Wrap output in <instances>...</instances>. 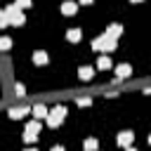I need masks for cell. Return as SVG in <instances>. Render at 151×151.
Here are the masks:
<instances>
[{
	"label": "cell",
	"instance_id": "6da1fadb",
	"mask_svg": "<svg viewBox=\"0 0 151 151\" xmlns=\"http://www.w3.org/2000/svg\"><path fill=\"white\" fill-rule=\"evenodd\" d=\"M118 47V40L113 38V35H109V33H104V35H99V38H94L92 40V50H97V52H113Z\"/></svg>",
	"mask_w": 151,
	"mask_h": 151
},
{
	"label": "cell",
	"instance_id": "7a4b0ae2",
	"mask_svg": "<svg viewBox=\"0 0 151 151\" xmlns=\"http://www.w3.org/2000/svg\"><path fill=\"white\" fill-rule=\"evenodd\" d=\"M64 118H66V109H64V106H54V109H50V113H47V125H50V127H59V125L64 123Z\"/></svg>",
	"mask_w": 151,
	"mask_h": 151
},
{
	"label": "cell",
	"instance_id": "3957f363",
	"mask_svg": "<svg viewBox=\"0 0 151 151\" xmlns=\"http://www.w3.org/2000/svg\"><path fill=\"white\" fill-rule=\"evenodd\" d=\"M127 76H132V66L130 64H118L116 66V80H125Z\"/></svg>",
	"mask_w": 151,
	"mask_h": 151
},
{
	"label": "cell",
	"instance_id": "277c9868",
	"mask_svg": "<svg viewBox=\"0 0 151 151\" xmlns=\"http://www.w3.org/2000/svg\"><path fill=\"white\" fill-rule=\"evenodd\" d=\"M76 12H78V2H73V0H66V2L61 5V14L71 17V14H76Z\"/></svg>",
	"mask_w": 151,
	"mask_h": 151
},
{
	"label": "cell",
	"instance_id": "5b68a950",
	"mask_svg": "<svg viewBox=\"0 0 151 151\" xmlns=\"http://www.w3.org/2000/svg\"><path fill=\"white\" fill-rule=\"evenodd\" d=\"M78 76H80V80H83V83H87V80H92L94 68H92V66H83V68L78 71Z\"/></svg>",
	"mask_w": 151,
	"mask_h": 151
},
{
	"label": "cell",
	"instance_id": "8992f818",
	"mask_svg": "<svg viewBox=\"0 0 151 151\" xmlns=\"http://www.w3.org/2000/svg\"><path fill=\"white\" fill-rule=\"evenodd\" d=\"M31 113H33V118H47V106H42V104H35L33 109H31Z\"/></svg>",
	"mask_w": 151,
	"mask_h": 151
},
{
	"label": "cell",
	"instance_id": "52a82bcc",
	"mask_svg": "<svg viewBox=\"0 0 151 151\" xmlns=\"http://www.w3.org/2000/svg\"><path fill=\"white\" fill-rule=\"evenodd\" d=\"M132 139H134V134H132V132H127V130L118 134V144H120V146H130V144H132Z\"/></svg>",
	"mask_w": 151,
	"mask_h": 151
},
{
	"label": "cell",
	"instance_id": "ba28073f",
	"mask_svg": "<svg viewBox=\"0 0 151 151\" xmlns=\"http://www.w3.org/2000/svg\"><path fill=\"white\" fill-rule=\"evenodd\" d=\"M80 35H83L80 28H68V31H66V40H68V42H78Z\"/></svg>",
	"mask_w": 151,
	"mask_h": 151
},
{
	"label": "cell",
	"instance_id": "9c48e42d",
	"mask_svg": "<svg viewBox=\"0 0 151 151\" xmlns=\"http://www.w3.org/2000/svg\"><path fill=\"white\" fill-rule=\"evenodd\" d=\"M26 113H28V109H24V106H19V109H9V118H12V120H21Z\"/></svg>",
	"mask_w": 151,
	"mask_h": 151
},
{
	"label": "cell",
	"instance_id": "30bf717a",
	"mask_svg": "<svg viewBox=\"0 0 151 151\" xmlns=\"http://www.w3.org/2000/svg\"><path fill=\"white\" fill-rule=\"evenodd\" d=\"M38 132H40V118L26 123V134H38Z\"/></svg>",
	"mask_w": 151,
	"mask_h": 151
},
{
	"label": "cell",
	"instance_id": "8fae6325",
	"mask_svg": "<svg viewBox=\"0 0 151 151\" xmlns=\"http://www.w3.org/2000/svg\"><path fill=\"white\" fill-rule=\"evenodd\" d=\"M33 61H35L38 66L47 64V52H42V50H35V52H33Z\"/></svg>",
	"mask_w": 151,
	"mask_h": 151
},
{
	"label": "cell",
	"instance_id": "7c38bea8",
	"mask_svg": "<svg viewBox=\"0 0 151 151\" xmlns=\"http://www.w3.org/2000/svg\"><path fill=\"white\" fill-rule=\"evenodd\" d=\"M24 21H26V17L21 14V9H19L17 14H12V17H9V24H12V26H24Z\"/></svg>",
	"mask_w": 151,
	"mask_h": 151
},
{
	"label": "cell",
	"instance_id": "4fadbf2b",
	"mask_svg": "<svg viewBox=\"0 0 151 151\" xmlns=\"http://www.w3.org/2000/svg\"><path fill=\"white\" fill-rule=\"evenodd\" d=\"M97 68H101V71H106V68H111V59L106 57V52L97 59Z\"/></svg>",
	"mask_w": 151,
	"mask_h": 151
},
{
	"label": "cell",
	"instance_id": "5bb4252c",
	"mask_svg": "<svg viewBox=\"0 0 151 151\" xmlns=\"http://www.w3.org/2000/svg\"><path fill=\"white\" fill-rule=\"evenodd\" d=\"M106 33H109V35H113V38H118V35L123 33V26H120V24H109Z\"/></svg>",
	"mask_w": 151,
	"mask_h": 151
},
{
	"label": "cell",
	"instance_id": "9a60e30c",
	"mask_svg": "<svg viewBox=\"0 0 151 151\" xmlns=\"http://www.w3.org/2000/svg\"><path fill=\"white\" fill-rule=\"evenodd\" d=\"M9 47H12V38L2 35V38H0V50H9Z\"/></svg>",
	"mask_w": 151,
	"mask_h": 151
},
{
	"label": "cell",
	"instance_id": "2e32d148",
	"mask_svg": "<svg viewBox=\"0 0 151 151\" xmlns=\"http://www.w3.org/2000/svg\"><path fill=\"white\" fill-rule=\"evenodd\" d=\"M97 146H99V142H97V139H92V137H90V139H85V149H87V151H92V149H97Z\"/></svg>",
	"mask_w": 151,
	"mask_h": 151
},
{
	"label": "cell",
	"instance_id": "e0dca14e",
	"mask_svg": "<svg viewBox=\"0 0 151 151\" xmlns=\"http://www.w3.org/2000/svg\"><path fill=\"white\" fill-rule=\"evenodd\" d=\"M14 92H17L19 97H26V94H24V92H26V87H24L21 83H17V87H14Z\"/></svg>",
	"mask_w": 151,
	"mask_h": 151
},
{
	"label": "cell",
	"instance_id": "ac0fdd59",
	"mask_svg": "<svg viewBox=\"0 0 151 151\" xmlns=\"http://www.w3.org/2000/svg\"><path fill=\"white\" fill-rule=\"evenodd\" d=\"M7 24H9V19H7V14H5V12H0V28H5Z\"/></svg>",
	"mask_w": 151,
	"mask_h": 151
},
{
	"label": "cell",
	"instance_id": "d6986e66",
	"mask_svg": "<svg viewBox=\"0 0 151 151\" xmlns=\"http://www.w3.org/2000/svg\"><path fill=\"white\" fill-rule=\"evenodd\" d=\"M17 5L24 9V7H31V0H17Z\"/></svg>",
	"mask_w": 151,
	"mask_h": 151
},
{
	"label": "cell",
	"instance_id": "ffe728a7",
	"mask_svg": "<svg viewBox=\"0 0 151 151\" xmlns=\"http://www.w3.org/2000/svg\"><path fill=\"white\" fill-rule=\"evenodd\" d=\"M24 139H26V142H35V139H38V134H24Z\"/></svg>",
	"mask_w": 151,
	"mask_h": 151
},
{
	"label": "cell",
	"instance_id": "44dd1931",
	"mask_svg": "<svg viewBox=\"0 0 151 151\" xmlns=\"http://www.w3.org/2000/svg\"><path fill=\"white\" fill-rule=\"evenodd\" d=\"M80 5H92V0H80Z\"/></svg>",
	"mask_w": 151,
	"mask_h": 151
},
{
	"label": "cell",
	"instance_id": "7402d4cb",
	"mask_svg": "<svg viewBox=\"0 0 151 151\" xmlns=\"http://www.w3.org/2000/svg\"><path fill=\"white\" fill-rule=\"evenodd\" d=\"M132 2H142V0H132Z\"/></svg>",
	"mask_w": 151,
	"mask_h": 151
},
{
	"label": "cell",
	"instance_id": "603a6c76",
	"mask_svg": "<svg viewBox=\"0 0 151 151\" xmlns=\"http://www.w3.org/2000/svg\"><path fill=\"white\" fill-rule=\"evenodd\" d=\"M149 144H151V134H149Z\"/></svg>",
	"mask_w": 151,
	"mask_h": 151
}]
</instances>
